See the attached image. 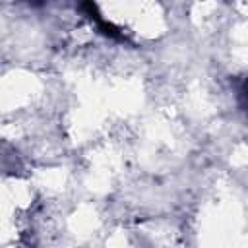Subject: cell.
<instances>
[{
	"label": "cell",
	"instance_id": "cell-1",
	"mask_svg": "<svg viewBox=\"0 0 248 248\" xmlns=\"http://www.w3.org/2000/svg\"><path fill=\"white\" fill-rule=\"evenodd\" d=\"M244 95H246V103H248V83H246V89H244Z\"/></svg>",
	"mask_w": 248,
	"mask_h": 248
}]
</instances>
